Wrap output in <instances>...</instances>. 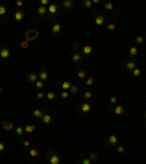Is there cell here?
I'll use <instances>...</instances> for the list:
<instances>
[{
	"mask_svg": "<svg viewBox=\"0 0 146 164\" xmlns=\"http://www.w3.org/2000/svg\"><path fill=\"white\" fill-rule=\"evenodd\" d=\"M38 35H39V32H38L37 29H28V31L25 32V40H26V41H32V40L38 38Z\"/></svg>",
	"mask_w": 146,
	"mask_h": 164,
	"instance_id": "obj_1",
	"label": "cell"
},
{
	"mask_svg": "<svg viewBox=\"0 0 146 164\" xmlns=\"http://www.w3.org/2000/svg\"><path fill=\"white\" fill-rule=\"evenodd\" d=\"M47 12L50 13V16H56L58 13V6L54 4V3H50V6L47 7Z\"/></svg>",
	"mask_w": 146,
	"mask_h": 164,
	"instance_id": "obj_2",
	"label": "cell"
},
{
	"mask_svg": "<svg viewBox=\"0 0 146 164\" xmlns=\"http://www.w3.org/2000/svg\"><path fill=\"white\" fill-rule=\"evenodd\" d=\"M1 126H3V129H4L6 132H10V131L13 129V123H12L10 120H3Z\"/></svg>",
	"mask_w": 146,
	"mask_h": 164,
	"instance_id": "obj_3",
	"label": "cell"
},
{
	"mask_svg": "<svg viewBox=\"0 0 146 164\" xmlns=\"http://www.w3.org/2000/svg\"><path fill=\"white\" fill-rule=\"evenodd\" d=\"M10 56V50L7 48V47H3L1 50H0V59H7Z\"/></svg>",
	"mask_w": 146,
	"mask_h": 164,
	"instance_id": "obj_4",
	"label": "cell"
},
{
	"mask_svg": "<svg viewBox=\"0 0 146 164\" xmlns=\"http://www.w3.org/2000/svg\"><path fill=\"white\" fill-rule=\"evenodd\" d=\"M50 164H61V158H60V155L53 154V155L50 157Z\"/></svg>",
	"mask_w": 146,
	"mask_h": 164,
	"instance_id": "obj_5",
	"label": "cell"
},
{
	"mask_svg": "<svg viewBox=\"0 0 146 164\" xmlns=\"http://www.w3.org/2000/svg\"><path fill=\"white\" fill-rule=\"evenodd\" d=\"M61 6H63L64 9L70 10V9L73 7V0H63V1H61Z\"/></svg>",
	"mask_w": 146,
	"mask_h": 164,
	"instance_id": "obj_6",
	"label": "cell"
},
{
	"mask_svg": "<svg viewBox=\"0 0 146 164\" xmlns=\"http://www.w3.org/2000/svg\"><path fill=\"white\" fill-rule=\"evenodd\" d=\"M23 18H25V12H23V10H18V12H15V21L20 22Z\"/></svg>",
	"mask_w": 146,
	"mask_h": 164,
	"instance_id": "obj_7",
	"label": "cell"
},
{
	"mask_svg": "<svg viewBox=\"0 0 146 164\" xmlns=\"http://www.w3.org/2000/svg\"><path fill=\"white\" fill-rule=\"evenodd\" d=\"M95 23H97L98 26L104 25V23H105V18H104L102 15H97V16H95Z\"/></svg>",
	"mask_w": 146,
	"mask_h": 164,
	"instance_id": "obj_8",
	"label": "cell"
},
{
	"mask_svg": "<svg viewBox=\"0 0 146 164\" xmlns=\"http://www.w3.org/2000/svg\"><path fill=\"white\" fill-rule=\"evenodd\" d=\"M38 79L42 81V82H45V81L48 79V72H47V70H41V72L38 73Z\"/></svg>",
	"mask_w": 146,
	"mask_h": 164,
	"instance_id": "obj_9",
	"label": "cell"
},
{
	"mask_svg": "<svg viewBox=\"0 0 146 164\" xmlns=\"http://www.w3.org/2000/svg\"><path fill=\"white\" fill-rule=\"evenodd\" d=\"M28 81L35 84V82L38 81V73H35V72H29V73H28Z\"/></svg>",
	"mask_w": 146,
	"mask_h": 164,
	"instance_id": "obj_10",
	"label": "cell"
},
{
	"mask_svg": "<svg viewBox=\"0 0 146 164\" xmlns=\"http://www.w3.org/2000/svg\"><path fill=\"white\" fill-rule=\"evenodd\" d=\"M107 141H108L110 145H116V144L118 142V138H117V135H110V136L107 138Z\"/></svg>",
	"mask_w": 146,
	"mask_h": 164,
	"instance_id": "obj_11",
	"label": "cell"
},
{
	"mask_svg": "<svg viewBox=\"0 0 146 164\" xmlns=\"http://www.w3.org/2000/svg\"><path fill=\"white\" fill-rule=\"evenodd\" d=\"M60 31H61V23H54L53 28H51V32L56 35V34H58Z\"/></svg>",
	"mask_w": 146,
	"mask_h": 164,
	"instance_id": "obj_12",
	"label": "cell"
},
{
	"mask_svg": "<svg viewBox=\"0 0 146 164\" xmlns=\"http://www.w3.org/2000/svg\"><path fill=\"white\" fill-rule=\"evenodd\" d=\"M80 111H82V113H89V111H91V104L83 103V104L80 106Z\"/></svg>",
	"mask_w": 146,
	"mask_h": 164,
	"instance_id": "obj_13",
	"label": "cell"
},
{
	"mask_svg": "<svg viewBox=\"0 0 146 164\" xmlns=\"http://www.w3.org/2000/svg\"><path fill=\"white\" fill-rule=\"evenodd\" d=\"M114 113H116L117 116H121V114L124 113V107H123V106H120V104H117V106H116V109H114Z\"/></svg>",
	"mask_w": 146,
	"mask_h": 164,
	"instance_id": "obj_14",
	"label": "cell"
},
{
	"mask_svg": "<svg viewBox=\"0 0 146 164\" xmlns=\"http://www.w3.org/2000/svg\"><path fill=\"white\" fill-rule=\"evenodd\" d=\"M35 129H37V126H34V125H26V126L23 128V131H25L26 133H34Z\"/></svg>",
	"mask_w": 146,
	"mask_h": 164,
	"instance_id": "obj_15",
	"label": "cell"
},
{
	"mask_svg": "<svg viewBox=\"0 0 146 164\" xmlns=\"http://www.w3.org/2000/svg\"><path fill=\"white\" fill-rule=\"evenodd\" d=\"M82 53H83L85 56H89V54L92 53V47H91V45H83V47H82Z\"/></svg>",
	"mask_w": 146,
	"mask_h": 164,
	"instance_id": "obj_16",
	"label": "cell"
},
{
	"mask_svg": "<svg viewBox=\"0 0 146 164\" xmlns=\"http://www.w3.org/2000/svg\"><path fill=\"white\" fill-rule=\"evenodd\" d=\"M135 69H136V63H135V62H129V63L126 65V70H127V72H133Z\"/></svg>",
	"mask_w": 146,
	"mask_h": 164,
	"instance_id": "obj_17",
	"label": "cell"
},
{
	"mask_svg": "<svg viewBox=\"0 0 146 164\" xmlns=\"http://www.w3.org/2000/svg\"><path fill=\"white\" fill-rule=\"evenodd\" d=\"M70 87H72V82H70V81H64V82L61 84V91H69Z\"/></svg>",
	"mask_w": 146,
	"mask_h": 164,
	"instance_id": "obj_18",
	"label": "cell"
},
{
	"mask_svg": "<svg viewBox=\"0 0 146 164\" xmlns=\"http://www.w3.org/2000/svg\"><path fill=\"white\" fill-rule=\"evenodd\" d=\"M41 120H42V123H44V125H50V123H51V120H53V117H51L50 114H44Z\"/></svg>",
	"mask_w": 146,
	"mask_h": 164,
	"instance_id": "obj_19",
	"label": "cell"
},
{
	"mask_svg": "<svg viewBox=\"0 0 146 164\" xmlns=\"http://www.w3.org/2000/svg\"><path fill=\"white\" fill-rule=\"evenodd\" d=\"M32 114H34V117H37V119H42V116H44L42 110H39V109L34 110V111H32Z\"/></svg>",
	"mask_w": 146,
	"mask_h": 164,
	"instance_id": "obj_20",
	"label": "cell"
},
{
	"mask_svg": "<svg viewBox=\"0 0 146 164\" xmlns=\"http://www.w3.org/2000/svg\"><path fill=\"white\" fill-rule=\"evenodd\" d=\"M78 91H79V87L72 84V87H70V89H69V94H70V95H75V94H78Z\"/></svg>",
	"mask_w": 146,
	"mask_h": 164,
	"instance_id": "obj_21",
	"label": "cell"
},
{
	"mask_svg": "<svg viewBox=\"0 0 146 164\" xmlns=\"http://www.w3.org/2000/svg\"><path fill=\"white\" fill-rule=\"evenodd\" d=\"M29 155H31L32 158H37V157L39 155V151H38L37 148H31V150H29Z\"/></svg>",
	"mask_w": 146,
	"mask_h": 164,
	"instance_id": "obj_22",
	"label": "cell"
},
{
	"mask_svg": "<svg viewBox=\"0 0 146 164\" xmlns=\"http://www.w3.org/2000/svg\"><path fill=\"white\" fill-rule=\"evenodd\" d=\"M37 13H38L39 16H44V15L47 13V7H44V6H38V10H37Z\"/></svg>",
	"mask_w": 146,
	"mask_h": 164,
	"instance_id": "obj_23",
	"label": "cell"
},
{
	"mask_svg": "<svg viewBox=\"0 0 146 164\" xmlns=\"http://www.w3.org/2000/svg\"><path fill=\"white\" fill-rule=\"evenodd\" d=\"M137 53H139V50H137V47H130L129 48V54L133 57V56H137Z\"/></svg>",
	"mask_w": 146,
	"mask_h": 164,
	"instance_id": "obj_24",
	"label": "cell"
},
{
	"mask_svg": "<svg viewBox=\"0 0 146 164\" xmlns=\"http://www.w3.org/2000/svg\"><path fill=\"white\" fill-rule=\"evenodd\" d=\"M80 60H82V54H80V53H75V54H73V62H75V63H79Z\"/></svg>",
	"mask_w": 146,
	"mask_h": 164,
	"instance_id": "obj_25",
	"label": "cell"
},
{
	"mask_svg": "<svg viewBox=\"0 0 146 164\" xmlns=\"http://www.w3.org/2000/svg\"><path fill=\"white\" fill-rule=\"evenodd\" d=\"M82 6L86 7V9H91V7H92V0H85V1H82Z\"/></svg>",
	"mask_w": 146,
	"mask_h": 164,
	"instance_id": "obj_26",
	"label": "cell"
},
{
	"mask_svg": "<svg viewBox=\"0 0 146 164\" xmlns=\"http://www.w3.org/2000/svg\"><path fill=\"white\" fill-rule=\"evenodd\" d=\"M15 131H16V135H18V136H22V135L25 133V131H23V128H22V126L15 128Z\"/></svg>",
	"mask_w": 146,
	"mask_h": 164,
	"instance_id": "obj_27",
	"label": "cell"
},
{
	"mask_svg": "<svg viewBox=\"0 0 146 164\" xmlns=\"http://www.w3.org/2000/svg\"><path fill=\"white\" fill-rule=\"evenodd\" d=\"M78 78H79V79H85V78H86V70H83V69L79 70V72H78Z\"/></svg>",
	"mask_w": 146,
	"mask_h": 164,
	"instance_id": "obj_28",
	"label": "cell"
},
{
	"mask_svg": "<svg viewBox=\"0 0 146 164\" xmlns=\"http://www.w3.org/2000/svg\"><path fill=\"white\" fill-rule=\"evenodd\" d=\"M45 98H47V100H54V98H56V94H54L53 91H50V92L45 94Z\"/></svg>",
	"mask_w": 146,
	"mask_h": 164,
	"instance_id": "obj_29",
	"label": "cell"
},
{
	"mask_svg": "<svg viewBox=\"0 0 146 164\" xmlns=\"http://www.w3.org/2000/svg\"><path fill=\"white\" fill-rule=\"evenodd\" d=\"M104 7H105L107 10H113V9H114V4H113L111 1H107V3L104 4Z\"/></svg>",
	"mask_w": 146,
	"mask_h": 164,
	"instance_id": "obj_30",
	"label": "cell"
},
{
	"mask_svg": "<svg viewBox=\"0 0 146 164\" xmlns=\"http://www.w3.org/2000/svg\"><path fill=\"white\" fill-rule=\"evenodd\" d=\"M35 87H37V89H38V91H39V89H42V87H44V82H42V81H39V79H38V81H37V82H35Z\"/></svg>",
	"mask_w": 146,
	"mask_h": 164,
	"instance_id": "obj_31",
	"label": "cell"
},
{
	"mask_svg": "<svg viewBox=\"0 0 146 164\" xmlns=\"http://www.w3.org/2000/svg\"><path fill=\"white\" fill-rule=\"evenodd\" d=\"M89 160H91V161L98 160V154H97V153H89Z\"/></svg>",
	"mask_w": 146,
	"mask_h": 164,
	"instance_id": "obj_32",
	"label": "cell"
},
{
	"mask_svg": "<svg viewBox=\"0 0 146 164\" xmlns=\"http://www.w3.org/2000/svg\"><path fill=\"white\" fill-rule=\"evenodd\" d=\"M28 47H29V41L23 40V41L20 43V48H23V50H25V48H28Z\"/></svg>",
	"mask_w": 146,
	"mask_h": 164,
	"instance_id": "obj_33",
	"label": "cell"
},
{
	"mask_svg": "<svg viewBox=\"0 0 146 164\" xmlns=\"http://www.w3.org/2000/svg\"><path fill=\"white\" fill-rule=\"evenodd\" d=\"M94 82H95V79H94L92 76H89V78L86 79V82H85V84H86L88 87H91V85H94Z\"/></svg>",
	"mask_w": 146,
	"mask_h": 164,
	"instance_id": "obj_34",
	"label": "cell"
},
{
	"mask_svg": "<svg viewBox=\"0 0 146 164\" xmlns=\"http://www.w3.org/2000/svg\"><path fill=\"white\" fill-rule=\"evenodd\" d=\"M60 95H61V98H63V100H67V98L70 97L69 91H61V94H60Z\"/></svg>",
	"mask_w": 146,
	"mask_h": 164,
	"instance_id": "obj_35",
	"label": "cell"
},
{
	"mask_svg": "<svg viewBox=\"0 0 146 164\" xmlns=\"http://www.w3.org/2000/svg\"><path fill=\"white\" fill-rule=\"evenodd\" d=\"M83 97H85L86 100H91L94 95H92V92H91V91H85V92H83Z\"/></svg>",
	"mask_w": 146,
	"mask_h": 164,
	"instance_id": "obj_36",
	"label": "cell"
},
{
	"mask_svg": "<svg viewBox=\"0 0 146 164\" xmlns=\"http://www.w3.org/2000/svg\"><path fill=\"white\" fill-rule=\"evenodd\" d=\"M132 73H133V76H136V78H137V76H140V73H142V70H140V69H137V67H136V69H135V70H133V72H132Z\"/></svg>",
	"mask_w": 146,
	"mask_h": 164,
	"instance_id": "obj_37",
	"label": "cell"
},
{
	"mask_svg": "<svg viewBox=\"0 0 146 164\" xmlns=\"http://www.w3.org/2000/svg\"><path fill=\"white\" fill-rule=\"evenodd\" d=\"M110 103H111V104H114V106H117V103H118V100H117V97H116V95H113V97L110 98Z\"/></svg>",
	"mask_w": 146,
	"mask_h": 164,
	"instance_id": "obj_38",
	"label": "cell"
},
{
	"mask_svg": "<svg viewBox=\"0 0 146 164\" xmlns=\"http://www.w3.org/2000/svg\"><path fill=\"white\" fill-rule=\"evenodd\" d=\"M37 98H38V100H42V98H45V94H44V92H41V91H38Z\"/></svg>",
	"mask_w": 146,
	"mask_h": 164,
	"instance_id": "obj_39",
	"label": "cell"
},
{
	"mask_svg": "<svg viewBox=\"0 0 146 164\" xmlns=\"http://www.w3.org/2000/svg\"><path fill=\"white\" fill-rule=\"evenodd\" d=\"M136 43H137V44H142V43H143V37H142V35H137V37H136Z\"/></svg>",
	"mask_w": 146,
	"mask_h": 164,
	"instance_id": "obj_40",
	"label": "cell"
},
{
	"mask_svg": "<svg viewBox=\"0 0 146 164\" xmlns=\"http://www.w3.org/2000/svg\"><path fill=\"white\" fill-rule=\"evenodd\" d=\"M6 12H7V9L4 6H0V15L3 16V15H6Z\"/></svg>",
	"mask_w": 146,
	"mask_h": 164,
	"instance_id": "obj_41",
	"label": "cell"
},
{
	"mask_svg": "<svg viewBox=\"0 0 146 164\" xmlns=\"http://www.w3.org/2000/svg\"><path fill=\"white\" fill-rule=\"evenodd\" d=\"M107 28H108V31H114L116 29V23H108Z\"/></svg>",
	"mask_w": 146,
	"mask_h": 164,
	"instance_id": "obj_42",
	"label": "cell"
},
{
	"mask_svg": "<svg viewBox=\"0 0 146 164\" xmlns=\"http://www.w3.org/2000/svg\"><path fill=\"white\" fill-rule=\"evenodd\" d=\"M78 47H79V43H78V41H75V43H73V45H72V50H73V51H76V50H78Z\"/></svg>",
	"mask_w": 146,
	"mask_h": 164,
	"instance_id": "obj_43",
	"label": "cell"
},
{
	"mask_svg": "<svg viewBox=\"0 0 146 164\" xmlns=\"http://www.w3.org/2000/svg\"><path fill=\"white\" fill-rule=\"evenodd\" d=\"M22 145H23L25 148H29V147H31V142H29V141L26 139V141H23V142H22Z\"/></svg>",
	"mask_w": 146,
	"mask_h": 164,
	"instance_id": "obj_44",
	"label": "cell"
},
{
	"mask_svg": "<svg viewBox=\"0 0 146 164\" xmlns=\"http://www.w3.org/2000/svg\"><path fill=\"white\" fill-rule=\"evenodd\" d=\"M41 6H44V7L45 6H50V1L48 0H41Z\"/></svg>",
	"mask_w": 146,
	"mask_h": 164,
	"instance_id": "obj_45",
	"label": "cell"
},
{
	"mask_svg": "<svg viewBox=\"0 0 146 164\" xmlns=\"http://www.w3.org/2000/svg\"><path fill=\"white\" fill-rule=\"evenodd\" d=\"M15 4H16V6H19V7H22V6H23V1H22V0H16V1H15Z\"/></svg>",
	"mask_w": 146,
	"mask_h": 164,
	"instance_id": "obj_46",
	"label": "cell"
},
{
	"mask_svg": "<svg viewBox=\"0 0 146 164\" xmlns=\"http://www.w3.org/2000/svg\"><path fill=\"white\" fill-rule=\"evenodd\" d=\"M117 153H120V154H123V153H124V147H121V145H118V148H117Z\"/></svg>",
	"mask_w": 146,
	"mask_h": 164,
	"instance_id": "obj_47",
	"label": "cell"
},
{
	"mask_svg": "<svg viewBox=\"0 0 146 164\" xmlns=\"http://www.w3.org/2000/svg\"><path fill=\"white\" fill-rule=\"evenodd\" d=\"M82 164H92V161H91L89 158H85V160L82 161Z\"/></svg>",
	"mask_w": 146,
	"mask_h": 164,
	"instance_id": "obj_48",
	"label": "cell"
},
{
	"mask_svg": "<svg viewBox=\"0 0 146 164\" xmlns=\"http://www.w3.org/2000/svg\"><path fill=\"white\" fill-rule=\"evenodd\" d=\"M51 155H53V150H48V151H47V157H48V158H50V157H51Z\"/></svg>",
	"mask_w": 146,
	"mask_h": 164,
	"instance_id": "obj_49",
	"label": "cell"
},
{
	"mask_svg": "<svg viewBox=\"0 0 146 164\" xmlns=\"http://www.w3.org/2000/svg\"><path fill=\"white\" fill-rule=\"evenodd\" d=\"M4 148H6V147H4V144H3V142H0V153H1Z\"/></svg>",
	"mask_w": 146,
	"mask_h": 164,
	"instance_id": "obj_50",
	"label": "cell"
},
{
	"mask_svg": "<svg viewBox=\"0 0 146 164\" xmlns=\"http://www.w3.org/2000/svg\"><path fill=\"white\" fill-rule=\"evenodd\" d=\"M1 92H3V88H1V87H0V94H1Z\"/></svg>",
	"mask_w": 146,
	"mask_h": 164,
	"instance_id": "obj_51",
	"label": "cell"
},
{
	"mask_svg": "<svg viewBox=\"0 0 146 164\" xmlns=\"http://www.w3.org/2000/svg\"><path fill=\"white\" fill-rule=\"evenodd\" d=\"M143 116H145V117H146V111H145V114H143Z\"/></svg>",
	"mask_w": 146,
	"mask_h": 164,
	"instance_id": "obj_52",
	"label": "cell"
}]
</instances>
